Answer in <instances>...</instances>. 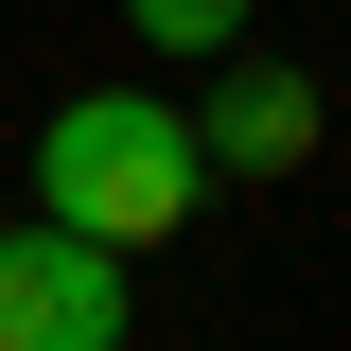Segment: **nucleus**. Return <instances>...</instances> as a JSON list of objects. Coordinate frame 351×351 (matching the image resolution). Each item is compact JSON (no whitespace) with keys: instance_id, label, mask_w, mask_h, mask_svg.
Listing matches in <instances>:
<instances>
[{"instance_id":"f257e3e1","label":"nucleus","mask_w":351,"mask_h":351,"mask_svg":"<svg viewBox=\"0 0 351 351\" xmlns=\"http://www.w3.org/2000/svg\"><path fill=\"white\" fill-rule=\"evenodd\" d=\"M193 193H211V158H193V106H158V88H88L36 123V211L88 246H176Z\"/></svg>"},{"instance_id":"f03ea898","label":"nucleus","mask_w":351,"mask_h":351,"mask_svg":"<svg viewBox=\"0 0 351 351\" xmlns=\"http://www.w3.org/2000/svg\"><path fill=\"white\" fill-rule=\"evenodd\" d=\"M0 351H123V246L88 228H0Z\"/></svg>"},{"instance_id":"7ed1b4c3","label":"nucleus","mask_w":351,"mask_h":351,"mask_svg":"<svg viewBox=\"0 0 351 351\" xmlns=\"http://www.w3.org/2000/svg\"><path fill=\"white\" fill-rule=\"evenodd\" d=\"M316 141H334L316 71H281V53L228 36V53H211V106H193V158H211V176H299Z\"/></svg>"},{"instance_id":"20e7f679","label":"nucleus","mask_w":351,"mask_h":351,"mask_svg":"<svg viewBox=\"0 0 351 351\" xmlns=\"http://www.w3.org/2000/svg\"><path fill=\"white\" fill-rule=\"evenodd\" d=\"M123 18H141V53H228L246 36V0H123Z\"/></svg>"}]
</instances>
